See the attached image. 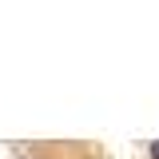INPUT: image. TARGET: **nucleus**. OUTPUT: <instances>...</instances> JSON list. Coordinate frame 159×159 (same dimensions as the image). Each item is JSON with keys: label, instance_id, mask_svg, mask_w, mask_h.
<instances>
[{"label": "nucleus", "instance_id": "f257e3e1", "mask_svg": "<svg viewBox=\"0 0 159 159\" xmlns=\"http://www.w3.org/2000/svg\"><path fill=\"white\" fill-rule=\"evenodd\" d=\"M151 159H159V143H151Z\"/></svg>", "mask_w": 159, "mask_h": 159}]
</instances>
